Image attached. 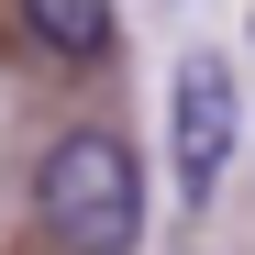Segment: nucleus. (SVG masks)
<instances>
[{
    "instance_id": "f257e3e1",
    "label": "nucleus",
    "mask_w": 255,
    "mask_h": 255,
    "mask_svg": "<svg viewBox=\"0 0 255 255\" xmlns=\"http://www.w3.org/2000/svg\"><path fill=\"white\" fill-rule=\"evenodd\" d=\"M33 222H45L67 255H122L144 222V166L122 133H56L45 166H33Z\"/></svg>"
},
{
    "instance_id": "7ed1b4c3",
    "label": "nucleus",
    "mask_w": 255,
    "mask_h": 255,
    "mask_svg": "<svg viewBox=\"0 0 255 255\" xmlns=\"http://www.w3.org/2000/svg\"><path fill=\"white\" fill-rule=\"evenodd\" d=\"M22 22L45 33V45H67V56H100L111 45V11H100V0H33Z\"/></svg>"
},
{
    "instance_id": "f03ea898",
    "label": "nucleus",
    "mask_w": 255,
    "mask_h": 255,
    "mask_svg": "<svg viewBox=\"0 0 255 255\" xmlns=\"http://www.w3.org/2000/svg\"><path fill=\"white\" fill-rule=\"evenodd\" d=\"M166 133H178V189L211 200L222 166H233V133H244V122H233V67L211 56V45L178 56V122H166Z\"/></svg>"
}]
</instances>
